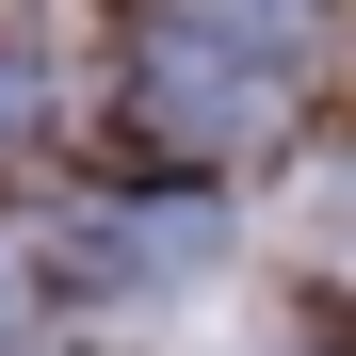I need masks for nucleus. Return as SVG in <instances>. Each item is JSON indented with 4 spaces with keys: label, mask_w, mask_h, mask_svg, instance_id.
<instances>
[{
    "label": "nucleus",
    "mask_w": 356,
    "mask_h": 356,
    "mask_svg": "<svg viewBox=\"0 0 356 356\" xmlns=\"http://www.w3.org/2000/svg\"><path fill=\"white\" fill-rule=\"evenodd\" d=\"M146 113H162V146H195V162H227L275 113V33H243V17H178L162 49H146Z\"/></svg>",
    "instance_id": "1"
},
{
    "label": "nucleus",
    "mask_w": 356,
    "mask_h": 356,
    "mask_svg": "<svg viewBox=\"0 0 356 356\" xmlns=\"http://www.w3.org/2000/svg\"><path fill=\"white\" fill-rule=\"evenodd\" d=\"M33 130H49V65H33V49H0V162H17Z\"/></svg>",
    "instance_id": "2"
},
{
    "label": "nucleus",
    "mask_w": 356,
    "mask_h": 356,
    "mask_svg": "<svg viewBox=\"0 0 356 356\" xmlns=\"http://www.w3.org/2000/svg\"><path fill=\"white\" fill-rule=\"evenodd\" d=\"M211 17H243V33H275V49H291V33L324 17V0H211Z\"/></svg>",
    "instance_id": "3"
}]
</instances>
